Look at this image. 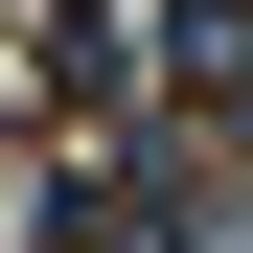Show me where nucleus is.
<instances>
[{
    "label": "nucleus",
    "mask_w": 253,
    "mask_h": 253,
    "mask_svg": "<svg viewBox=\"0 0 253 253\" xmlns=\"http://www.w3.org/2000/svg\"><path fill=\"white\" fill-rule=\"evenodd\" d=\"M161 46H184V92H230L253 69V0H161Z\"/></svg>",
    "instance_id": "1"
}]
</instances>
